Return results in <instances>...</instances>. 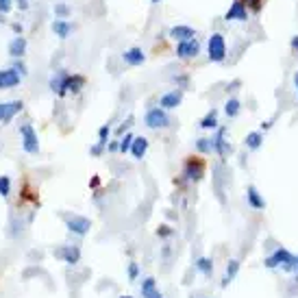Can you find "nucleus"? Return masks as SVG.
<instances>
[{"label":"nucleus","mask_w":298,"mask_h":298,"mask_svg":"<svg viewBox=\"0 0 298 298\" xmlns=\"http://www.w3.org/2000/svg\"><path fill=\"white\" fill-rule=\"evenodd\" d=\"M207 165L200 157H187V161L183 165V177L190 181V183H198V181L205 177Z\"/></svg>","instance_id":"7ed1b4c3"},{"label":"nucleus","mask_w":298,"mask_h":298,"mask_svg":"<svg viewBox=\"0 0 298 298\" xmlns=\"http://www.w3.org/2000/svg\"><path fill=\"white\" fill-rule=\"evenodd\" d=\"M242 3L246 5V9H250L252 13H259L261 7H264V0H242Z\"/></svg>","instance_id":"72a5a7b5"},{"label":"nucleus","mask_w":298,"mask_h":298,"mask_svg":"<svg viewBox=\"0 0 298 298\" xmlns=\"http://www.w3.org/2000/svg\"><path fill=\"white\" fill-rule=\"evenodd\" d=\"M24 109V103L22 100H11V103H0V122L3 124H9L13 120V115L20 113Z\"/></svg>","instance_id":"1a4fd4ad"},{"label":"nucleus","mask_w":298,"mask_h":298,"mask_svg":"<svg viewBox=\"0 0 298 298\" xmlns=\"http://www.w3.org/2000/svg\"><path fill=\"white\" fill-rule=\"evenodd\" d=\"M146 152H148V140L146 137H135L133 146H131V155H133V159L142 161V159L146 157Z\"/></svg>","instance_id":"f3484780"},{"label":"nucleus","mask_w":298,"mask_h":298,"mask_svg":"<svg viewBox=\"0 0 298 298\" xmlns=\"http://www.w3.org/2000/svg\"><path fill=\"white\" fill-rule=\"evenodd\" d=\"M239 111H242V103H239L237 98H229L227 103H224V113H227V118H237Z\"/></svg>","instance_id":"bb28decb"},{"label":"nucleus","mask_w":298,"mask_h":298,"mask_svg":"<svg viewBox=\"0 0 298 298\" xmlns=\"http://www.w3.org/2000/svg\"><path fill=\"white\" fill-rule=\"evenodd\" d=\"M196 150H198L200 155H209V152H214V140L211 137H200V140H196Z\"/></svg>","instance_id":"cd10ccee"},{"label":"nucleus","mask_w":298,"mask_h":298,"mask_svg":"<svg viewBox=\"0 0 298 298\" xmlns=\"http://www.w3.org/2000/svg\"><path fill=\"white\" fill-rule=\"evenodd\" d=\"M270 126H272V122H270V120L261 122V133H264V131H268V129H270Z\"/></svg>","instance_id":"a18cd8bd"},{"label":"nucleus","mask_w":298,"mask_h":298,"mask_svg":"<svg viewBox=\"0 0 298 298\" xmlns=\"http://www.w3.org/2000/svg\"><path fill=\"white\" fill-rule=\"evenodd\" d=\"M207 57L211 63H222L227 59V39L222 33H214L207 41Z\"/></svg>","instance_id":"f03ea898"},{"label":"nucleus","mask_w":298,"mask_h":298,"mask_svg":"<svg viewBox=\"0 0 298 298\" xmlns=\"http://www.w3.org/2000/svg\"><path fill=\"white\" fill-rule=\"evenodd\" d=\"M83 87H85V76L70 74V78H68V94H78Z\"/></svg>","instance_id":"b1692460"},{"label":"nucleus","mask_w":298,"mask_h":298,"mask_svg":"<svg viewBox=\"0 0 298 298\" xmlns=\"http://www.w3.org/2000/svg\"><path fill=\"white\" fill-rule=\"evenodd\" d=\"M68 78H70V72L61 70L59 74H55L53 78H50V90H53L57 96H68Z\"/></svg>","instance_id":"f8f14e48"},{"label":"nucleus","mask_w":298,"mask_h":298,"mask_svg":"<svg viewBox=\"0 0 298 298\" xmlns=\"http://www.w3.org/2000/svg\"><path fill=\"white\" fill-rule=\"evenodd\" d=\"M157 292H159V289H157V281L152 277H146L142 281V298H152Z\"/></svg>","instance_id":"393cba45"},{"label":"nucleus","mask_w":298,"mask_h":298,"mask_svg":"<svg viewBox=\"0 0 298 298\" xmlns=\"http://www.w3.org/2000/svg\"><path fill=\"white\" fill-rule=\"evenodd\" d=\"M109 135H111V126H109V124H103V126L98 129V144L107 146V144H109Z\"/></svg>","instance_id":"7c9ffc66"},{"label":"nucleus","mask_w":298,"mask_h":298,"mask_svg":"<svg viewBox=\"0 0 298 298\" xmlns=\"http://www.w3.org/2000/svg\"><path fill=\"white\" fill-rule=\"evenodd\" d=\"M24 53H26V39L22 37V35H18V37H13L9 44V55L13 59H22Z\"/></svg>","instance_id":"6ab92c4d"},{"label":"nucleus","mask_w":298,"mask_h":298,"mask_svg":"<svg viewBox=\"0 0 298 298\" xmlns=\"http://www.w3.org/2000/svg\"><path fill=\"white\" fill-rule=\"evenodd\" d=\"M131 122H133V118H129V120H126V124H122V126L118 129V135H122V133H124V131L131 126Z\"/></svg>","instance_id":"a19ab883"},{"label":"nucleus","mask_w":298,"mask_h":298,"mask_svg":"<svg viewBox=\"0 0 298 298\" xmlns=\"http://www.w3.org/2000/svg\"><path fill=\"white\" fill-rule=\"evenodd\" d=\"M98 185H100V177H94L92 183H90V187H92V190H98Z\"/></svg>","instance_id":"79ce46f5"},{"label":"nucleus","mask_w":298,"mask_h":298,"mask_svg":"<svg viewBox=\"0 0 298 298\" xmlns=\"http://www.w3.org/2000/svg\"><path fill=\"white\" fill-rule=\"evenodd\" d=\"M20 135H22V148L28 155H37L39 152V140H37V133H35L33 124H22L20 126Z\"/></svg>","instance_id":"20e7f679"},{"label":"nucleus","mask_w":298,"mask_h":298,"mask_svg":"<svg viewBox=\"0 0 298 298\" xmlns=\"http://www.w3.org/2000/svg\"><path fill=\"white\" fill-rule=\"evenodd\" d=\"M200 129H202V131L218 129V109H211V111H207V115L200 120Z\"/></svg>","instance_id":"a878e982"},{"label":"nucleus","mask_w":298,"mask_h":298,"mask_svg":"<svg viewBox=\"0 0 298 298\" xmlns=\"http://www.w3.org/2000/svg\"><path fill=\"white\" fill-rule=\"evenodd\" d=\"M120 298H133V296H129V294H124V296H120Z\"/></svg>","instance_id":"8fccbe9b"},{"label":"nucleus","mask_w":298,"mask_h":298,"mask_svg":"<svg viewBox=\"0 0 298 298\" xmlns=\"http://www.w3.org/2000/svg\"><path fill=\"white\" fill-rule=\"evenodd\" d=\"M294 87H296V94H298V70L294 72Z\"/></svg>","instance_id":"de8ad7c7"},{"label":"nucleus","mask_w":298,"mask_h":298,"mask_svg":"<svg viewBox=\"0 0 298 298\" xmlns=\"http://www.w3.org/2000/svg\"><path fill=\"white\" fill-rule=\"evenodd\" d=\"M122 59H124V63H129V65H142L144 61H146V55H144L142 48H129V50H124Z\"/></svg>","instance_id":"a211bd4d"},{"label":"nucleus","mask_w":298,"mask_h":298,"mask_svg":"<svg viewBox=\"0 0 298 298\" xmlns=\"http://www.w3.org/2000/svg\"><path fill=\"white\" fill-rule=\"evenodd\" d=\"M28 3H31V0H18V7L22 11H26L28 9Z\"/></svg>","instance_id":"37998d69"},{"label":"nucleus","mask_w":298,"mask_h":298,"mask_svg":"<svg viewBox=\"0 0 298 298\" xmlns=\"http://www.w3.org/2000/svg\"><path fill=\"white\" fill-rule=\"evenodd\" d=\"M144 122H146L148 129H165L170 124V118H168V113H165V109L152 107L146 111V115H144Z\"/></svg>","instance_id":"423d86ee"},{"label":"nucleus","mask_w":298,"mask_h":298,"mask_svg":"<svg viewBox=\"0 0 298 298\" xmlns=\"http://www.w3.org/2000/svg\"><path fill=\"white\" fill-rule=\"evenodd\" d=\"M157 235H159V237H172V235H174V231L168 227V224H159Z\"/></svg>","instance_id":"c9c22d12"},{"label":"nucleus","mask_w":298,"mask_h":298,"mask_svg":"<svg viewBox=\"0 0 298 298\" xmlns=\"http://www.w3.org/2000/svg\"><path fill=\"white\" fill-rule=\"evenodd\" d=\"M181 103H183V90H172V92H165L161 98H159V107L170 111V109H177Z\"/></svg>","instance_id":"9b49d317"},{"label":"nucleus","mask_w":298,"mask_h":298,"mask_svg":"<svg viewBox=\"0 0 298 298\" xmlns=\"http://www.w3.org/2000/svg\"><path fill=\"white\" fill-rule=\"evenodd\" d=\"M103 148H105V146H103V144H94V146L90 148V152H92V155H94V157H98V155H100V152H103Z\"/></svg>","instance_id":"58836bf2"},{"label":"nucleus","mask_w":298,"mask_h":298,"mask_svg":"<svg viewBox=\"0 0 298 298\" xmlns=\"http://www.w3.org/2000/svg\"><path fill=\"white\" fill-rule=\"evenodd\" d=\"M261 144H264V133H261V131H250L244 140V146L248 150H259Z\"/></svg>","instance_id":"4be33fe9"},{"label":"nucleus","mask_w":298,"mask_h":298,"mask_svg":"<svg viewBox=\"0 0 298 298\" xmlns=\"http://www.w3.org/2000/svg\"><path fill=\"white\" fill-rule=\"evenodd\" d=\"M107 150H111V152L120 150V140H115V142H109V144H107Z\"/></svg>","instance_id":"ea45409f"},{"label":"nucleus","mask_w":298,"mask_h":298,"mask_svg":"<svg viewBox=\"0 0 298 298\" xmlns=\"http://www.w3.org/2000/svg\"><path fill=\"white\" fill-rule=\"evenodd\" d=\"M170 37L174 39V41H187V39H194L196 37V31L192 26H185V24H177V26H172L170 28Z\"/></svg>","instance_id":"dca6fc26"},{"label":"nucleus","mask_w":298,"mask_h":298,"mask_svg":"<svg viewBox=\"0 0 298 298\" xmlns=\"http://www.w3.org/2000/svg\"><path fill=\"white\" fill-rule=\"evenodd\" d=\"M13 70H16L20 76H26V65L22 61H18V59H16V63H13Z\"/></svg>","instance_id":"4c0bfd02"},{"label":"nucleus","mask_w":298,"mask_h":298,"mask_svg":"<svg viewBox=\"0 0 298 298\" xmlns=\"http://www.w3.org/2000/svg\"><path fill=\"white\" fill-rule=\"evenodd\" d=\"M11 28H13V33L22 35V24H18V22H16V24H11Z\"/></svg>","instance_id":"49530a36"},{"label":"nucleus","mask_w":298,"mask_h":298,"mask_svg":"<svg viewBox=\"0 0 298 298\" xmlns=\"http://www.w3.org/2000/svg\"><path fill=\"white\" fill-rule=\"evenodd\" d=\"M57 257H61L63 264L68 266H76L81 261V248L78 246H63L61 250H57Z\"/></svg>","instance_id":"2eb2a0df"},{"label":"nucleus","mask_w":298,"mask_h":298,"mask_svg":"<svg viewBox=\"0 0 298 298\" xmlns=\"http://www.w3.org/2000/svg\"><path fill=\"white\" fill-rule=\"evenodd\" d=\"M55 16H59V20H63L65 16H70V7H68V5H63V3L55 5Z\"/></svg>","instance_id":"f704fd0d"},{"label":"nucleus","mask_w":298,"mask_h":298,"mask_svg":"<svg viewBox=\"0 0 298 298\" xmlns=\"http://www.w3.org/2000/svg\"><path fill=\"white\" fill-rule=\"evenodd\" d=\"M289 46H292V50H296V53H298V35H294V37H292Z\"/></svg>","instance_id":"c03bdc74"},{"label":"nucleus","mask_w":298,"mask_h":298,"mask_svg":"<svg viewBox=\"0 0 298 298\" xmlns=\"http://www.w3.org/2000/svg\"><path fill=\"white\" fill-rule=\"evenodd\" d=\"M296 281H298V268H296Z\"/></svg>","instance_id":"3c124183"},{"label":"nucleus","mask_w":298,"mask_h":298,"mask_svg":"<svg viewBox=\"0 0 298 298\" xmlns=\"http://www.w3.org/2000/svg\"><path fill=\"white\" fill-rule=\"evenodd\" d=\"M11 7H13V0H0V13H9L11 11Z\"/></svg>","instance_id":"e433bc0d"},{"label":"nucleus","mask_w":298,"mask_h":298,"mask_svg":"<svg viewBox=\"0 0 298 298\" xmlns=\"http://www.w3.org/2000/svg\"><path fill=\"white\" fill-rule=\"evenodd\" d=\"M198 53H200V44H198V39H196V37L177 44V57H179V59H194Z\"/></svg>","instance_id":"6e6552de"},{"label":"nucleus","mask_w":298,"mask_h":298,"mask_svg":"<svg viewBox=\"0 0 298 298\" xmlns=\"http://www.w3.org/2000/svg\"><path fill=\"white\" fill-rule=\"evenodd\" d=\"M133 140H135V135H133V133H126V135L120 140V152H122V155H124V152H131Z\"/></svg>","instance_id":"c756f323"},{"label":"nucleus","mask_w":298,"mask_h":298,"mask_svg":"<svg viewBox=\"0 0 298 298\" xmlns=\"http://www.w3.org/2000/svg\"><path fill=\"white\" fill-rule=\"evenodd\" d=\"M22 200H31V202H37V192H33L28 183H24V190H22Z\"/></svg>","instance_id":"473e14b6"},{"label":"nucleus","mask_w":298,"mask_h":298,"mask_svg":"<svg viewBox=\"0 0 298 298\" xmlns=\"http://www.w3.org/2000/svg\"><path fill=\"white\" fill-rule=\"evenodd\" d=\"M150 3H159V0H150Z\"/></svg>","instance_id":"603ef678"},{"label":"nucleus","mask_w":298,"mask_h":298,"mask_svg":"<svg viewBox=\"0 0 298 298\" xmlns=\"http://www.w3.org/2000/svg\"><path fill=\"white\" fill-rule=\"evenodd\" d=\"M9 194H11V179L7 177V174H3V177H0V196L7 198Z\"/></svg>","instance_id":"c85d7f7f"},{"label":"nucleus","mask_w":298,"mask_h":298,"mask_svg":"<svg viewBox=\"0 0 298 298\" xmlns=\"http://www.w3.org/2000/svg\"><path fill=\"white\" fill-rule=\"evenodd\" d=\"M264 266L268 268V270H277V268H281L283 272H296L298 268V257L292 255L287 248H283V246H279V248L272 250V255H268L264 259Z\"/></svg>","instance_id":"f257e3e1"},{"label":"nucleus","mask_w":298,"mask_h":298,"mask_svg":"<svg viewBox=\"0 0 298 298\" xmlns=\"http://www.w3.org/2000/svg\"><path fill=\"white\" fill-rule=\"evenodd\" d=\"M227 133H229L227 126H218L216 135L211 137V140H214V152L220 159H227L231 155V150H233V148H231V144L227 142Z\"/></svg>","instance_id":"0eeeda50"},{"label":"nucleus","mask_w":298,"mask_h":298,"mask_svg":"<svg viewBox=\"0 0 298 298\" xmlns=\"http://www.w3.org/2000/svg\"><path fill=\"white\" fill-rule=\"evenodd\" d=\"M152 298H163V294H161V292H157V294H155V296H152Z\"/></svg>","instance_id":"09e8293b"},{"label":"nucleus","mask_w":298,"mask_h":298,"mask_svg":"<svg viewBox=\"0 0 298 298\" xmlns=\"http://www.w3.org/2000/svg\"><path fill=\"white\" fill-rule=\"evenodd\" d=\"M20 81H22V76L13 68L0 70V90H13V87L20 85Z\"/></svg>","instance_id":"ddd939ff"},{"label":"nucleus","mask_w":298,"mask_h":298,"mask_svg":"<svg viewBox=\"0 0 298 298\" xmlns=\"http://www.w3.org/2000/svg\"><path fill=\"white\" fill-rule=\"evenodd\" d=\"M224 20H235V22H246L248 20V9H246V5L242 3V0H235L233 5L229 7L227 16H224Z\"/></svg>","instance_id":"4468645a"},{"label":"nucleus","mask_w":298,"mask_h":298,"mask_svg":"<svg viewBox=\"0 0 298 298\" xmlns=\"http://www.w3.org/2000/svg\"><path fill=\"white\" fill-rule=\"evenodd\" d=\"M237 272H239V261L237 259H229L227 270H224V277H222V287H229V283L237 277Z\"/></svg>","instance_id":"412c9836"},{"label":"nucleus","mask_w":298,"mask_h":298,"mask_svg":"<svg viewBox=\"0 0 298 298\" xmlns=\"http://www.w3.org/2000/svg\"><path fill=\"white\" fill-rule=\"evenodd\" d=\"M126 274H129V281H137V277H140V264H135V261H129Z\"/></svg>","instance_id":"2f4dec72"},{"label":"nucleus","mask_w":298,"mask_h":298,"mask_svg":"<svg viewBox=\"0 0 298 298\" xmlns=\"http://www.w3.org/2000/svg\"><path fill=\"white\" fill-rule=\"evenodd\" d=\"M65 229H68L70 233L83 237L90 233L92 222H90V218H85V216H65Z\"/></svg>","instance_id":"39448f33"},{"label":"nucleus","mask_w":298,"mask_h":298,"mask_svg":"<svg viewBox=\"0 0 298 298\" xmlns=\"http://www.w3.org/2000/svg\"><path fill=\"white\" fill-rule=\"evenodd\" d=\"M194 268L202 274V277H211V274H214V261L209 257H198V259H196V264H194Z\"/></svg>","instance_id":"5701e85b"},{"label":"nucleus","mask_w":298,"mask_h":298,"mask_svg":"<svg viewBox=\"0 0 298 298\" xmlns=\"http://www.w3.org/2000/svg\"><path fill=\"white\" fill-rule=\"evenodd\" d=\"M53 31H55V35L59 39H68L72 35V31H74V26H72L68 20H55L53 22Z\"/></svg>","instance_id":"aec40b11"},{"label":"nucleus","mask_w":298,"mask_h":298,"mask_svg":"<svg viewBox=\"0 0 298 298\" xmlns=\"http://www.w3.org/2000/svg\"><path fill=\"white\" fill-rule=\"evenodd\" d=\"M246 202H248V207L255 209V211H264V209H266V198H264V194H261L255 185H248V187H246Z\"/></svg>","instance_id":"9d476101"}]
</instances>
